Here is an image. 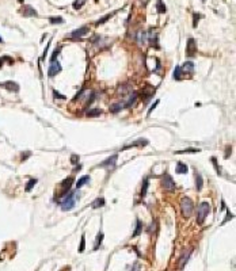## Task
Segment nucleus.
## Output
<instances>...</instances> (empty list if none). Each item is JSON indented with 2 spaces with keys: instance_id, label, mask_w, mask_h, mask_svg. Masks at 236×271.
Here are the masks:
<instances>
[{
  "instance_id": "f257e3e1",
  "label": "nucleus",
  "mask_w": 236,
  "mask_h": 271,
  "mask_svg": "<svg viewBox=\"0 0 236 271\" xmlns=\"http://www.w3.org/2000/svg\"><path fill=\"white\" fill-rule=\"evenodd\" d=\"M80 195H79V193H76V191H72V193H69V194L64 198L61 202H60V205H61V210L63 212H69V210H72L73 207H75V205H76V199L79 198Z\"/></svg>"
},
{
  "instance_id": "f03ea898",
  "label": "nucleus",
  "mask_w": 236,
  "mask_h": 271,
  "mask_svg": "<svg viewBox=\"0 0 236 271\" xmlns=\"http://www.w3.org/2000/svg\"><path fill=\"white\" fill-rule=\"evenodd\" d=\"M210 213V205L208 202H201L198 205V209H197V222L198 224H204L205 218Z\"/></svg>"
},
{
  "instance_id": "7ed1b4c3",
  "label": "nucleus",
  "mask_w": 236,
  "mask_h": 271,
  "mask_svg": "<svg viewBox=\"0 0 236 271\" xmlns=\"http://www.w3.org/2000/svg\"><path fill=\"white\" fill-rule=\"evenodd\" d=\"M193 209H194V205L191 202L190 198L187 197H183L181 199V210H182V214L185 217H190L193 214Z\"/></svg>"
},
{
  "instance_id": "20e7f679",
  "label": "nucleus",
  "mask_w": 236,
  "mask_h": 271,
  "mask_svg": "<svg viewBox=\"0 0 236 271\" xmlns=\"http://www.w3.org/2000/svg\"><path fill=\"white\" fill-rule=\"evenodd\" d=\"M162 184H163V187L166 189V190H175V187H176V184H175V182L172 180V178L168 175V174H164L163 178H162Z\"/></svg>"
},
{
  "instance_id": "39448f33",
  "label": "nucleus",
  "mask_w": 236,
  "mask_h": 271,
  "mask_svg": "<svg viewBox=\"0 0 236 271\" xmlns=\"http://www.w3.org/2000/svg\"><path fill=\"white\" fill-rule=\"evenodd\" d=\"M73 183V178L72 176H69V178H67V179H64L63 183L60 184V194L61 195H65L68 193V191L71 190V186H72Z\"/></svg>"
},
{
  "instance_id": "423d86ee",
  "label": "nucleus",
  "mask_w": 236,
  "mask_h": 271,
  "mask_svg": "<svg viewBox=\"0 0 236 271\" xmlns=\"http://www.w3.org/2000/svg\"><path fill=\"white\" fill-rule=\"evenodd\" d=\"M195 41L193 38H189L187 39V46H186V56L187 57H194L195 56Z\"/></svg>"
},
{
  "instance_id": "0eeeda50",
  "label": "nucleus",
  "mask_w": 236,
  "mask_h": 271,
  "mask_svg": "<svg viewBox=\"0 0 236 271\" xmlns=\"http://www.w3.org/2000/svg\"><path fill=\"white\" fill-rule=\"evenodd\" d=\"M0 87H1V88H5L7 91H11V92H18V91H19V86H18V83H15V81H4V83H0Z\"/></svg>"
},
{
  "instance_id": "6e6552de",
  "label": "nucleus",
  "mask_w": 236,
  "mask_h": 271,
  "mask_svg": "<svg viewBox=\"0 0 236 271\" xmlns=\"http://www.w3.org/2000/svg\"><path fill=\"white\" fill-rule=\"evenodd\" d=\"M58 72H61V65H60V62H58V61L50 62V67H49V69H48V75H49V76H50V77L56 76Z\"/></svg>"
},
{
  "instance_id": "1a4fd4ad",
  "label": "nucleus",
  "mask_w": 236,
  "mask_h": 271,
  "mask_svg": "<svg viewBox=\"0 0 236 271\" xmlns=\"http://www.w3.org/2000/svg\"><path fill=\"white\" fill-rule=\"evenodd\" d=\"M87 33H88V27H87V26H83V27H80V29L72 31V33L69 34V37L73 38V39H79V38H82L83 35H86Z\"/></svg>"
},
{
  "instance_id": "9d476101",
  "label": "nucleus",
  "mask_w": 236,
  "mask_h": 271,
  "mask_svg": "<svg viewBox=\"0 0 236 271\" xmlns=\"http://www.w3.org/2000/svg\"><path fill=\"white\" fill-rule=\"evenodd\" d=\"M20 12H22L23 16H37V11L34 10L31 5H24Z\"/></svg>"
},
{
  "instance_id": "9b49d317",
  "label": "nucleus",
  "mask_w": 236,
  "mask_h": 271,
  "mask_svg": "<svg viewBox=\"0 0 236 271\" xmlns=\"http://www.w3.org/2000/svg\"><path fill=\"white\" fill-rule=\"evenodd\" d=\"M181 72H182V73H186V75H187V72L189 73H193L194 72V64L191 61H187L183 67H181Z\"/></svg>"
},
{
  "instance_id": "f8f14e48",
  "label": "nucleus",
  "mask_w": 236,
  "mask_h": 271,
  "mask_svg": "<svg viewBox=\"0 0 236 271\" xmlns=\"http://www.w3.org/2000/svg\"><path fill=\"white\" fill-rule=\"evenodd\" d=\"M116 162H117V155H114V156H111V157H109L106 162H103V163H101V166L102 167H106V166H110V170L111 168H114V166H116Z\"/></svg>"
},
{
  "instance_id": "ddd939ff",
  "label": "nucleus",
  "mask_w": 236,
  "mask_h": 271,
  "mask_svg": "<svg viewBox=\"0 0 236 271\" xmlns=\"http://www.w3.org/2000/svg\"><path fill=\"white\" fill-rule=\"evenodd\" d=\"M137 96H139V94H137V92H132V94H130V98L126 100V103L124 105V107H130V106L135 105L136 100H137Z\"/></svg>"
},
{
  "instance_id": "4468645a",
  "label": "nucleus",
  "mask_w": 236,
  "mask_h": 271,
  "mask_svg": "<svg viewBox=\"0 0 236 271\" xmlns=\"http://www.w3.org/2000/svg\"><path fill=\"white\" fill-rule=\"evenodd\" d=\"M147 144H148V141H147V140H139V141L130 144V145L124 147V148H122V151H125V149H130V148H133V147H144V145H147Z\"/></svg>"
},
{
  "instance_id": "2eb2a0df",
  "label": "nucleus",
  "mask_w": 236,
  "mask_h": 271,
  "mask_svg": "<svg viewBox=\"0 0 236 271\" xmlns=\"http://www.w3.org/2000/svg\"><path fill=\"white\" fill-rule=\"evenodd\" d=\"M90 180H91V179H90V176H88V175H86V176H82V178H80V179L77 180V183H76L77 190H79L80 187H83V186H84V184H87V183H88V182H90Z\"/></svg>"
},
{
  "instance_id": "dca6fc26",
  "label": "nucleus",
  "mask_w": 236,
  "mask_h": 271,
  "mask_svg": "<svg viewBox=\"0 0 236 271\" xmlns=\"http://www.w3.org/2000/svg\"><path fill=\"white\" fill-rule=\"evenodd\" d=\"M187 166L186 164H183L182 162H178L176 163V172L178 174H187Z\"/></svg>"
},
{
  "instance_id": "f3484780",
  "label": "nucleus",
  "mask_w": 236,
  "mask_h": 271,
  "mask_svg": "<svg viewBox=\"0 0 236 271\" xmlns=\"http://www.w3.org/2000/svg\"><path fill=\"white\" fill-rule=\"evenodd\" d=\"M105 205V198H97V199L91 203V207H94V209H98V207H102Z\"/></svg>"
},
{
  "instance_id": "a211bd4d",
  "label": "nucleus",
  "mask_w": 236,
  "mask_h": 271,
  "mask_svg": "<svg viewBox=\"0 0 236 271\" xmlns=\"http://www.w3.org/2000/svg\"><path fill=\"white\" fill-rule=\"evenodd\" d=\"M156 10H158V12H159V14H164V12L167 11V7L163 4V1H162V0H158V3H156Z\"/></svg>"
},
{
  "instance_id": "6ab92c4d",
  "label": "nucleus",
  "mask_w": 236,
  "mask_h": 271,
  "mask_svg": "<svg viewBox=\"0 0 236 271\" xmlns=\"http://www.w3.org/2000/svg\"><path fill=\"white\" fill-rule=\"evenodd\" d=\"M195 187H197L198 191L202 190V176H201V174L195 175Z\"/></svg>"
},
{
  "instance_id": "aec40b11",
  "label": "nucleus",
  "mask_w": 236,
  "mask_h": 271,
  "mask_svg": "<svg viewBox=\"0 0 236 271\" xmlns=\"http://www.w3.org/2000/svg\"><path fill=\"white\" fill-rule=\"evenodd\" d=\"M121 109H124V103H116V105H111L110 111L111 113H118Z\"/></svg>"
},
{
  "instance_id": "412c9836",
  "label": "nucleus",
  "mask_w": 236,
  "mask_h": 271,
  "mask_svg": "<svg viewBox=\"0 0 236 271\" xmlns=\"http://www.w3.org/2000/svg\"><path fill=\"white\" fill-rule=\"evenodd\" d=\"M174 79H176V80H182L183 79L182 72H181V67L175 68V71H174Z\"/></svg>"
},
{
  "instance_id": "4be33fe9",
  "label": "nucleus",
  "mask_w": 236,
  "mask_h": 271,
  "mask_svg": "<svg viewBox=\"0 0 236 271\" xmlns=\"http://www.w3.org/2000/svg\"><path fill=\"white\" fill-rule=\"evenodd\" d=\"M101 114H102V110H99V109L88 110V113H87L88 117H98V115H101Z\"/></svg>"
},
{
  "instance_id": "5701e85b",
  "label": "nucleus",
  "mask_w": 236,
  "mask_h": 271,
  "mask_svg": "<svg viewBox=\"0 0 236 271\" xmlns=\"http://www.w3.org/2000/svg\"><path fill=\"white\" fill-rule=\"evenodd\" d=\"M49 22L52 24H56V23H63L64 19L61 18V16H52V18H49Z\"/></svg>"
},
{
  "instance_id": "b1692460",
  "label": "nucleus",
  "mask_w": 236,
  "mask_h": 271,
  "mask_svg": "<svg viewBox=\"0 0 236 271\" xmlns=\"http://www.w3.org/2000/svg\"><path fill=\"white\" fill-rule=\"evenodd\" d=\"M35 184H37V179H30V182L26 184V187H24V190H26V191H31V189H33Z\"/></svg>"
},
{
  "instance_id": "393cba45",
  "label": "nucleus",
  "mask_w": 236,
  "mask_h": 271,
  "mask_svg": "<svg viewBox=\"0 0 236 271\" xmlns=\"http://www.w3.org/2000/svg\"><path fill=\"white\" fill-rule=\"evenodd\" d=\"M141 230H143V224H141V221H140V220H137V228H136L135 233H133V236H139L140 233H141Z\"/></svg>"
},
{
  "instance_id": "a878e982",
  "label": "nucleus",
  "mask_w": 236,
  "mask_h": 271,
  "mask_svg": "<svg viewBox=\"0 0 236 271\" xmlns=\"http://www.w3.org/2000/svg\"><path fill=\"white\" fill-rule=\"evenodd\" d=\"M113 15H114V12H113V14H109V15H106V16H103V18H102V19H99V20H98V22H97V23H95V24H97V26H99V24L105 23L106 20H109V19H110L111 16H113Z\"/></svg>"
},
{
  "instance_id": "bb28decb",
  "label": "nucleus",
  "mask_w": 236,
  "mask_h": 271,
  "mask_svg": "<svg viewBox=\"0 0 236 271\" xmlns=\"http://www.w3.org/2000/svg\"><path fill=\"white\" fill-rule=\"evenodd\" d=\"M102 240H103V233L101 232L99 235H98V237H97V243H95V247H94L95 249H98V248H99V245H101Z\"/></svg>"
},
{
  "instance_id": "cd10ccee",
  "label": "nucleus",
  "mask_w": 236,
  "mask_h": 271,
  "mask_svg": "<svg viewBox=\"0 0 236 271\" xmlns=\"http://www.w3.org/2000/svg\"><path fill=\"white\" fill-rule=\"evenodd\" d=\"M83 4H84V0H75V3H73V8H75V10H79V8H82Z\"/></svg>"
},
{
  "instance_id": "c85d7f7f",
  "label": "nucleus",
  "mask_w": 236,
  "mask_h": 271,
  "mask_svg": "<svg viewBox=\"0 0 236 271\" xmlns=\"http://www.w3.org/2000/svg\"><path fill=\"white\" fill-rule=\"evenodd\" d=\"M189 255H190V251H189L187 253H185V255L182 256V259H181V263H179V266H181V267L185 266V263H186V260L189 259Z\"/></svg>"
},
{
  "instance_id": "c756f323",
  "label": "nucleus",
  "mask_w": 236,
  "mask_h": 271,
  "mask_svg": "<svg viewBox=\"0 0 236 271\" xmlns=\"http://www.w3.org/2000/svg\"><path fill=\"white\" fill-rule=\"evenodd\" d=\"M147 189H148V179H145L144 184H143V190H141V195H143V197L147 194Z\"/></svg>"
},
{
  "instance_id": "7c9ffc66",
  "label": "nucleus",
  "mask_w": 236,
  "mask_h": 271,
  "mask_svg": "<svg viewBox=\"0 0 236 271\" xmlns=\"http://www.w3.org/2000/svg\"><path fill=\"white\" fill-rule=\"evenodd\" d=\"M86 248V239L84 236H82V241H80V247H79V252H83Z\"/></svg>"
},
{
  "instance_id": "2f4dec72",
  "label": "nucleus",
  "mask_w": 236,
  "mask_h": 271,
  "mask_svg": "<svg viewBox=\"0 0 236 271\" xmlns=\"http://www.w3.org/2000/svg\"><path fill=\"white\" fill-rule=\"evenodd\" d=\"M60 50H61V48H58V49H56V52L53 53V56H52V58H50V62H53V61H56V57H57L58 54H60Z\"/></svg>"
},
{
  "instance_id": "473e14b6",
  "label": "nucleus",
  "mask_w": 236,
  "mask_h": 271,
  "mask_svg": "<svg viewBox=\"0 0 236 271\" xmlns=\"http://www.w3.org/2000/svg\"><path fill=\"white\" fill-rule=\"evenodd\" d=\"M212 163L214 164V167H216V171H217V174H220V167L217 166V160H216V157H212Z\"/></svg>"
},
{
  "instance_id": "72a5a7b5",
  "label": "nucleus",
  "mask_w": 236,
  "mask_h": 271,
  "mask_svg": "<svg viewBox=\"0 0 236 271\" xmlns=\"http://www.w3.org/2000/svg\"><path fill=\"white\" fill-rule=\"evenodd\" d=\"M193 16H194V23H193V26H194V27H195V26H197V20L199 19V18H201V15H199V14H197V12H195V14H194Z\"/></svg>"
},
{
  "instance_id": "f704fd0d",
  "label": "nucleus",
  "mask_w": 236,
  "mask_h": 271,
  "mask_svg": "<svg viewBox=\"0 0 236 271\" xmlns=\"http://www.w3.org/2000/svg\"><path fill=\"white\" fill-rule=\"evenodd\" d=\"M199 149H185V151H179L178 153H187V152H198Z\"/></svg>"
},
{
  "instance_id": "c9c22d12",
  "label": "nucleus",
  "mask_w": 236,
  "mask_h": 271,
  "mask_svg": "<svg viewBox=\"0 0 236 271\" xmlns=\"http://www.w3.org/2000/svg\"><path fill=\"white\" fill-rule=\"evenodd\" d=\"M158 105H159V100H156V102H155L154 105H152V107H151V109L148 110V115L151 114V111H152V110H154V109H155V107H156V106H158Z\"/></svg>"
},
{
  "instance_id": "e433bc0d",
  "label": "nucleus",
  "mask_w": 236,
  "mask_h": 271,
  "mask_svg": "<svg viewBox=\"0 0 236 271\" xmlns=\"http://www.w3.org/2000/svg\"><path fill=\"white\" fill-rule=\"evenodd\" d=\"M71 162H72L73 164H76V163L79 162V157H77L76 155H72V159H71Z\"/></svg>"
},
{
  "instance_id": "4c0bfd02",
  "label": "nucleus",
  "mask_w": 236,
  "mask_h": 271,
  "mask_svg": "<svg viewBox=\"0 0 236 271\" xmlns=\"http://www.w3.org/2000/svg\"><path fill=\"white\" fill-rule=\"evenodd\" d=\"M53 94H54V98H60V99H65V96H63V95H60L57 91H53Z\"/></svg>"
},
{
  "instance_id": "58836bf2",
  "label": "nucleus",
  "mask_w": 236,
  "mask_h": 271,
  "mask_svg": "<svg viewBox=\"0 0 236 271\" xmlns=\"http://www.w3.org/2000/svg\"><path fill=\"white\" fill-rule=\"evenodd\" d=\"M3 67V57H0V68Z\"/></svg>"
},
{
  "instance_id": "ea45409f",
  "label": "nucleus",
  "mask_w": 236,
  "mask_h": 271,
  "mask_svg": "<svg viewBox=\"0 0 236 271\" xmlns=\"http://www.w3.org/2000/svg\"><path fill=\"white\" fill-rule=\"evenodd\" d=\"M18 1H19V3H23V1H24V0H18Z\"/></svg>"
},
{
  "instance_id": "a19ab883",
  "label": "nucleus",
  "mask_w": 236,
  "mask_h": 271,
  "mask_svg": "<svg viewBox=\"0 0 236 271\" xmlns=\"http://www.w3.org/2000/svg\"><path fill=\"white\" fill-rule=\"evenodd\" d=\"M1 42H3V39H1V37H0V43H1Z\"/></svg>"
},
{
  "instance_id": "79ce46f5",
  "label": "nucleus",
  "mask_w": 236,
  "mask_h": 271,
  "mask_svg": "<svg viewBox=\"0 0 236 271\" xmlns=\"http://www.w3.org/2000/svg\"><path fill=\"white\" fill-rule=\"evenodd\" d=\"M97 1H98V0H97Z\"/></svg>"
}]
</instances>
